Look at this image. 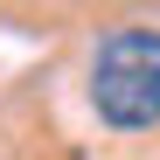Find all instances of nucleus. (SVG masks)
<instances>
[{
    "instance_id": "f257e3e1",
    "label": "nucleus",
    "mask_w": 160,
    "mask_h": 160,
    "mask_svg": "<svg viewBox=\"0 0 160 160\" xmlns=\"http://www.w3.org/2000/svg\"><path fill=\"white\" fill-rule=\"evenodd\" d=\"M91 112L112 132L160 125V28H112L91 49Z\"/></svg>"
}]
</instances>
